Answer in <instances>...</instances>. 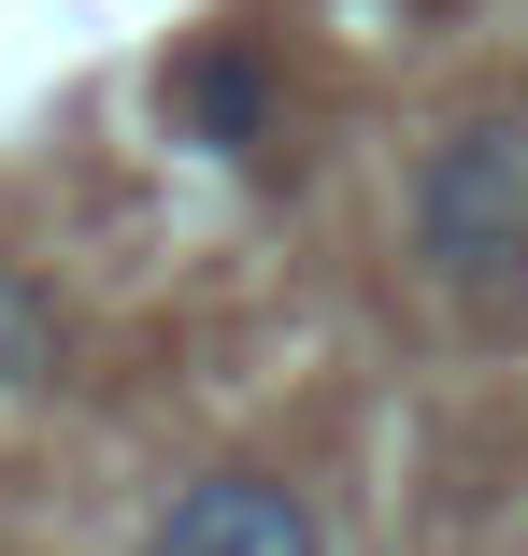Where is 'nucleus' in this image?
Wrapping results in <instances>:
<instances>
[{
    "label": "nucleus",
    "instance_id": "nucleus-1",
    "mask_svg": "<svg viewBox=\"0 0 528 556\" xmlns=\"http://www.w3.org/2000/svg\"><path fill=\"white\" fill-rule=\"evenodd\" d=\"M400 257L457 328H528V100H472L414 143Z\"/></svg>",
    "mask_w": 528,
    "mask_h": 556
},
{
    "label": "nucleus",
    "instance_id": "nucleus-4",
    "mask_svg": "<svg viewBox=\"0 0 528 556\" xmlns=\"http://www.w3.org/2000/svg\"><path fill=\"white\" fill-rule=\"evenodd\" d=\"M58 371H72V300L29 257H0V400H58Z\"/></svg>",
    "mask_w": 528,
    "mask_h": 556
},
{
    "label": "nucleus",
    "instance_id": "nucleus-2",
    "mask_svg": "<svg viewBox=\"0 0 528 556\" xmlns=\"http://www.w3.org/2000/svg\"><path fill=\"white\" fill-rule=\"evenodd\" d=\"M143 556H329V528H314V500L286 471H186L158 500Z\"/></svg>",
    "mask_w": 528,
    "mask_h": 556
},
{
    "label": "nucleus",
    "instance_id": "nucleus-3",
    "mask_svg": "<svg viewBox=\"0 0 528 556\" xmlns=\"http://www.w3.org/2000/svg\"><path fill=\"white\" fill-rule=\"evenodd\" d=\"M272 115H286L272 43L215 29V43H186V58H172V129H186L200 157H257V143H272Z\"/></svg>",
    "mask_w": 528,
    "mask_h": 556
}]
</instances>
